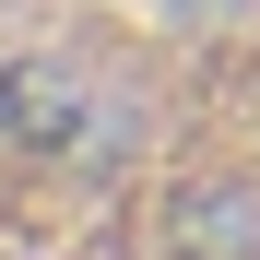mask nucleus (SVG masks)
I'll return each mask as SVG.
<instances>
[{
  "instance_id": "f257e3e1",
  "label": "nucleus",
  "mask_w": 260,
  "mask_h": 260,
  "mask_svg": "<svg viewBox=\"0 0 260 260\" xmlns=\"http://www.w3.org/2000/svg\"><path fill=\"white\" fill-rule=\"evenodd\" d=\"M178 248L189 260H260V189L248 178H189L178 189Z\"/></svg>"
},
{
  "instance_id": "f03ea898",
  "label": "nucleus",
  "mask_w": 260,
  "mask_h": 260,
  "mask_svg": "<svg viewBox=\"0 0 260 260\" xmlns=\"http://www.w3.org/2000/svg\"><path fill=\"white\" fill-rule=\"evenodd\" d=\"M83 107H95V83H83V71H59V59H24L12 83H0V118H12L24 142H48V154H71Z\"/></svg>"
}]
</instances>
